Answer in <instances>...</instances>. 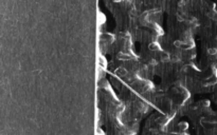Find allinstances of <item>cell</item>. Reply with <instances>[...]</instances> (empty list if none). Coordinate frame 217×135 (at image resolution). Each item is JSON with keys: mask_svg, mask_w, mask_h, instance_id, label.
Returning a JSON list of instances; mask_svg holds the SVG:
<instances>
[{"mask_svg": "<svg viewBox=\"0 0 217 135\" xmlns=\"http://www.w3.org/2000/svg\"><path fill=\"white\" fill-rule=\"evenodd\" d=\"M173 97L174 100L178 104H183L190 97V92L183 85H178L173 90Z\"/></svg>", "mask_w": 217, "mask_h": 135, "instance_id": "6da1fadb", "label": "cell"}, {"mask_svg": "<svg viewBox=\"0 0 217 135\" xmlns=\"http://www.w3.org/2000/svg\"><path fill=\"white\" fill-rule=\"evenodd\" d=\"M174 45L182 51H190L195 48V42L193 41L192 38H187L184 39L183 41L182 40H176V41H174Z\"/></svg>", "mask_w": 217, "mask_h": 135, "instance_id": "7a4b0ae2", "label": "cell"}, {"mask_svg": "<svg viewBox=\"0 0 217 135\" xmlns=\"http://www.w3.org/2000/svg\"><path fill=\"white\" fill-rule=\"evenodd\" d=\"M217 85V68L214 66V73L210 76V77H206V79L203 80V85L206 87H210V85Z\"/></svg>", "mask_w": 217, "mask_h": 135, "instance_id": "3957f363", "label": "cell"}, {"mask_svg": "<svg viewBox=\"0 0 217 135\" xmlns=\"http://www.w3.org/2000/svg\"><path fill=\"white\" fill-rule=\"evenodd\" d=\"M200 124L202 127L206 129H217V120H214V119L201 118Z\"/></svg>", "mask_w": 217, "mask_h": 135, "instance_id": "277c9868", "label": "cell"}, {"mask_svg": "<svg viewBox=\"0 0 217 135\" xmlns=\"http://www.w3.org/2000/svg\"><path fill=\"white\" fill-rule=\"evenodd\" d=\"M174 115H175V114H172V115H167V116H164V117H160V118H158L156 120L157 126H158V127H160V128L166 127L167 124H168V122H170V121L173 119Z\"/></svg>", "mask_w": 217, "mask_h": 135, "instance_id": "5b68a950", "label": "cell"}, {"mask_svg": "<svg viewBox=\"0 0 217 135\" xmlns=\"http://www.w3.org/2000/svg\"><path fill=\"white\" fill-rule=\"evenodd\" d=\"M117 58L119 60H122V61H127V60H130V59H134V58H137V56L135 55L134 53H130V52H120L118 53Z\"/></svg>", "mask_w": 217, "mask_h": 135, "instance_id": "8992f818", "label": "cell"}, {"mask_svg": "<svg viewBox=\"0 0 217 135\" xmlns=\"http://www.w3.org/2000/svg\"><path fill=\"white\" fill-rule=\"evenodd\" d=\"M149 27H150V29L153 30L154 33L156 34L157 36H162L163 34H164V31H163V29H162L161 27L158 24V23H156V22H150Z\"/></svg>", "mask_w": 217, "mask_h": 135, "instance_id": "52a82bcc", "label": "cell"}, {"mask_svg": "<svg viewBox=\"0 0 217 135\" xmlns=\"http://www.w3.org/2000/svg\"><path fill=\"white\" fill-rule=\"evenodd\" d=\"M148 49H149V51H154V52H162V48L161 45H160V43H159L158 41H151L149 44H148Z\"/></svg>", "mask_w": 217, "mask_h": 135, "instance_id": "ba28073f", "label": "cell"}, {"mask_svg": "<svg viewBox=\"0 0 217 135\" xmlns=\"http://www.w3.org/2000/svg\"><path fill=\"white\" fill-rule=\"evenodd\" d=\"M101 38H102V41L107 42V43H112V42L114 41V39H116L112 34H109V33L103 34V35L101 36Z\"/></svg>", "mask_w": 217, "mask_h": 135, "instance_id": "9c48e42d", "label": "cell"}, {"mask_svg": "<svg viewBox=\"0 0 217 135\" xmlns=\"http://www.w3.org/2000/svg\"><path fill=\"white\" fill-rule=\"evenodd\" d=\"M136 106L137 108H138V110L141 111L142 113H145V112H147L148 110V106L145 104L144 101H140V100H138V101H136Z\"/></svg>", "mask_w": 217, "mask_h": 135, "instance_id": "30bf717a", "label": "cell"}, {"mask_svg": "<svg viewBox=\"0 0 217 135\" xmlns=\"http://www.w3.org/2000/svg\"><path fill=\"white\" fill-rule=\"evenodd\" d=\"M159 58L162 62H167V61L170 60V53H167L166 51H162V52L159 53Z\"/></svg>", "mask_w": 217, "mask_h": 135, "instance_id": "8fae6325", "label": "cell"}, {"mask_svg": "<svg viewBox=\"0 0 217 135\" xmlns=\"http://www.w3.org/2000/svg\"><path fill=\"white\" fill-rule=\"evenodd\" d=\"M154 89V83L149 80H143V91L144 92H148L150 90Z\"/></svg>", "mask_w": 217, "mask_h": 135, "instance_id": "7c38bea8", "label": "cell"}, {"mask_svg": "<svg viewBox=\"0 0 217 135\" xmlns=\"http://www.w3.org/2000/svg\"><path fill=\"white\" fill-rule=\"evenodd\" d=\"M116 75L117 76H119V77H125L126 75L128 74V72L127 70L125 69V68H123V66H119L117 70H116Z\"/></svg>", "mask_w": 217, "mask_h": 135, "instance_id": "4fadbf2b", "label": "cell"}, {"mask_svg": "<svg viewBox=\"0 0 217 135\" xmlns=\"http://www.w3.org/2000/svg\"><path fill=\"white\" fill-rule=\"evenodd\" d=\"M177 127H178L179 132H185L189 129V122H187V121H180L177 125Z\"/></svg>", "mask_w": 217, "mask_h": 135, "instance_id": "5bb4252c", "label": "cell"}, {"mask_svg": "<svg viewBox=\"0 0 217 135\" xmlns=\"http://www.w3.org/2000/svg\"><path fill=\"white\" fill-rule=\"evenodd\" d=\"M99 68H103V69L107 68V60L103 55L99 56Z\"/></svg>", "mask_w": 217, "mask_h": 135, "instance_id": "9a60e30c", "label": "cell"}, {"mask_svg": "<svg viewBox=\"0 0 217 135\" xmlns=\"http://www.w3.org/2000/svg\"><path fill=\"white\" fill-rule=\"evenodd\" d=\"M210 101L208 99H204V100H200L199 101V104H198V106L202 109V110H206V109H210Z\"/></svg>", "mask_w": 217, "mask_h": 135, "instance_id": "2e32d148", "label": "cell"}, {"mask_svg": "<svg viewBox=\"0 0 217 135\" xmlns=\"http://www.w3.org/2000/svg\"><path fill=\"white\" fill-rule=\"evenodd\" d=\"M208 17H210L212 20L217 21V11L215 8H211L209 12H208Z\"/></svg>", "mask_w": 217, "mask_h": 135, "instance_id": "e0dca14e", "label": "cell"}, {"mask_svg": "<svg viewBox=\"0 0 217 135\" xmlns=\"http://www.w3.org/2000/svg\"><path fill=\"white\" fill-rule=\"evenodd\" d=\"M208 53H209V55H216L217 54V49L216 48H210L209 50H208Z\"/></svg>", "mask_w": 217, "mask_h": 135, "instance_id": "ac0fdd59", "label": "cell"}, {"mask_svg": "<svg viewBox=\"0 0 217 135\" xmlns=\"http://www.w3.org/2000/svg\"><path fill=\"white\" fill-rule=\"evenodd\" d=\"M170 135H190L185 132H172Z\"/></svg>", "mask_w": 217, "mask_h": 135, "instance_id": "d6986e66", "label": "cell"}, {"mask_svg": "<svg viewBox=\"0 0 217 135\" xmlns=\"http://www.w3.org/2000/svg\"><path fill=\"white\" fill-rule=\"evenodd\" d=\"M97 135H105V133H104L103 131L100 129V128H97Z\"/></svg>", "mask_w": 217, "mask_h": 135, "instance_id": "ffe728a7", "label": "cell"}]
</instances>
